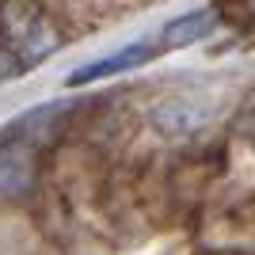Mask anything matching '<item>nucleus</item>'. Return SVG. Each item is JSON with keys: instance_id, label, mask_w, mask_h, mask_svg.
<instances>
[{"instance_id": "39448f33", "label": "nucleus", "mask_w": 255, "mask_h": 255, "mask_svg": "<svg viewBox=\"0 0 255 255\" xmlns=\"http://www.w3.org/2000/svg\"><path fill=\"white\" fill-rule=\"evenodd\" d=\"M11 69H15V65H8V61H4V65H0V76H4V73H11Z\"/></svg>"}, {"instance_id": "7ed1b4c3", "label": "nucleus", "mask_w": 255, "mask_h": 255, "mask_svg": "<svg viewBox=\"0 0 255 255\" xmlns=\"http://www.w3.org/2000/svg\"><path fill=\"white\" fill-rule=\"evenodd\" d=\"M152 57H156V50H152V46H145V42L126 46V50L111 53V57H99V61H92V65H84V69L69 73V80H65V84H73V88H80V84H96V80H107V76L129 73V69H137V65L152 61Z\"/></svg>"}, {"instance_id": "f257e3e1", "label": "nucleus", "mask_w": 255, "mask_h": 255, "mask_svg": "<svg viewBox=\"0 0 255 255\" xmlns=\"http://www.w3.org/2000/svg\"><path fill=\"white\" fill-rule=\"evenodd\" d=\"M0 34L15 50L19 65H38L61 46V34L34 0H0Z\"/></svg>"}, {"instance_id": "423d86ee", "label": "nucleus", "mask_w": 255, "mask_h": 255, "mask_svg": "<svg viewBox=\"0 0 255 255\" xmlns=\"http://www.w3.org/2000/svg\"><path fill=\"white\" fill-rule=\"evenodd\" d=\"M244 4H248V8H252V11H255V0H244Z\"/></svg>"}, {"instance_id": "20e7f679", "label": "nucleus", "mask_w": 255, "mask_h": 255, "mask_svg": "<svg viewBox=\"0 0 255 255\" xmlns=\"http://www.w3.org/2000/svg\"><path fill=\"white\" fill-rule=\"evenodd\" d=\"M213 31H217V15H213L210 8L187 11V15H179V19H171L168 27H164V46H191V42L210 38Z\"/></svg>"}, {"instance_id": "f03ea898", "label": "nucleus", "mask_w": 255, "mask_h": 255, "mask_svg": "<svg viewBox=\"0 0 255 255\" xmlns=\"http://www.w3.org/2000/svg\"><path fill=\"white\" fill-rule=\"evenodd\" d=\"M34 187V149L11 141L0 149V198H23Z\"/></svg>"}]
</instances>
